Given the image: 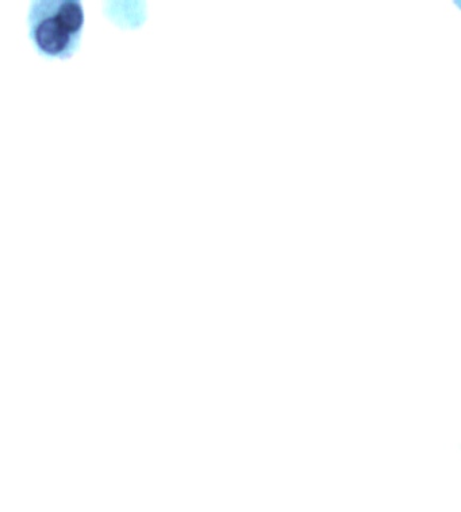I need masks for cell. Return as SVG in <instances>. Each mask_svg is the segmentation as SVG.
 I'll return each instance as SVG.
<instances>
[{
    "mask_svg": "<svg viewBox=\"0 0 461 512\" xmlns=\"http://www.w3.org/2000/svg\"><path fill=\"white\" fill-rule=\"evenodd\" d=\"M29 38L46 59H71L79 49L84 10L78 0H37L30 5Z\"/></svg>",
    "mask_w": 461,
    "mask_h": 512,
    "instance_id": "6da1fadb",
    "label": "cell"
}]
</instances>
